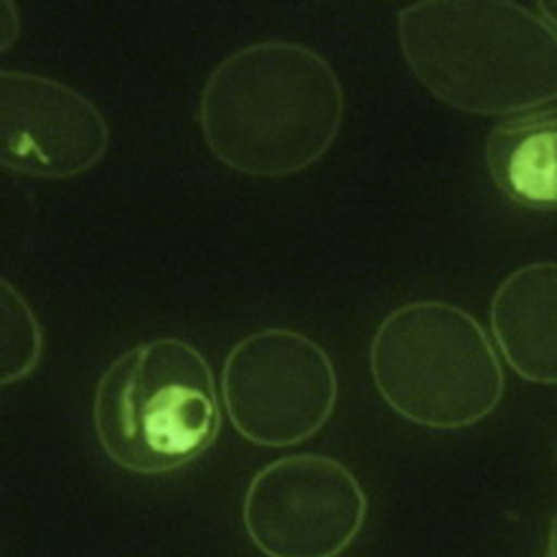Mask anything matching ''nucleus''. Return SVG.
I'll return each instance as SVG.
<instances>
[{
    "label": "nucleus",
    "instance_id": "1",
    "mask_svg": "<svg viewBox=\"0 0 557 557\" xmlns=\"http://www.w3.org/2000/svg\"><path fill=\"white\" fill-rule=\"evenodd\" d=\"M200 131L226 168L250 176H289L335 141L344 91L315 50L259 41L222 59L200 94Z\"/></svg>",
    "mask_w": 557,
    "mask_h": 557
},
{
    "label": "nucleus",
    "instance_id": "2",
    "mask_svg": "<svg viewBox=\"0 0 557 557\" xmlns=\"http://www.w3.org/2000/svg\"><path fill=\"white\" fill-rule=\"evenodd\" d=\"M400 52L429 94L468 113H516L557 98V28L513 2L405 7Z\"/></svg>",
    "mask_w": 557,
    "mask_h": 557
},
{
    "label": "nucleus",
    "instance_id": "3",
    "mask_svg": "<svg viewBox=\"0 0 557 557\" xmlns=\"http://www.w3.org/2000/svg\"><path fill=\"white\" fill-rule=\"evenodd\" d=\"M222 424L213 372L200 350L157 337L102 372L94 429L107 457L137 474L178 470L200 457Z\"/></svg>",
    "mask_w": 557,
    "mask_h": 557
},
{
    "label": "nucleus",
    "instance_id": "4",
    "mask_svg": "<svg viewBox=\"0 0 557 557\" xmlns=\"http://www.w3.org/2000/svg\"><path fill=\"white\" fill-rule=\"evenodd\" d=\"M370 372L398 416L444 431L487 418L505 387L483 326L442 300H413L387 313L370 344Z\"/></svg>",
    "mask_w": 557,
    "mask_h": 557
},
{
    "label": "nucleus",
    "instance_id": "5",
    "mask_svg": "<svg viewBox=\"0 0 557 557\" xmlns=\"http://www.w3.org/2000/svg\"><path fill=\"white\" fill-rule=\"evenodd\" d=\"M222 400L235 431L270 448L300 444L333 416L337 374L326 350L292 329L239 339L222 368Z\"/></svg>",
    "mask_w": 557,
    "mask_h": 557
},
{
    "label": "nucleus",
    "instance_id": "6",
    "mask_svg": "<svg viewBox=\"0 0 557 557\" xmlns=\"http://www.w3.org/2000/svg\"><path fill=\"white\" fill-rule=\"evenodd\" d=\"M368 498L329 455H287L248 483L242 518L265 557H339L359 535Z\"/></svg>",
    "mask_w": 557,
    "mask_h": 557
},
{
    "label": "nucleus",
    "instance_id": "7",
    "mask_svg": "<svg viewBox=\"0 0 557 557\" xmlns=\"http://www.w3.org/2000/svg\"><path fill=\"white\" fill-rule=\"evenodd\" d=\"M109 148V126L83 94L48 76L0 72V163L39 178L78 176Z\"/></svg>",
    "mask_w": 557,
    "mask_h": 557
},
{
    "label": "nucleus",
    "instance_id": "8",
    "mask_svg": "<svg viewBox=\"0 0 557 557\" xmlns=\"http://www.w3.org/2000/svg\"><path fill=\"white\" fill-rule=\"evenodd\" d=\"M490 324L513 372L557 385V261L513 270L492 296Z\"/></svg>",
    "mask_w": 557,
    "mask_h": 557
},
{
    "label": "nucleus",
    "instance_id": "9",
    "mask_svg": "<svg viewBox=\"0 0 557 557\" xmlns=\"http://www.w3.org/2000/svg\"><path fill=\"white\" fill-rule=\"evenodd\" d=\"M492 181L516 205L557 211V107L496 124L485 141Z\"/></svg>",
    "mask_w": 557,
    "mask_h": 557
},
{
    "label": "nucleus",
    "instance_id": "10",
    "mask_svg": "<svg viewBox=\"0 0 557 557\" xmlns=\"http://www.w3.org/2000/svg\"><path fill=\"white\" fill-rule=\"evenodd\" d=\"M546 557H557V516L550 522L548 529V542H546Z\"/></svg>",
    "mask_w": 557,
    "mask_h": 557
},
{
    "label": "nucleus",
    "instance_id": "11",
    "mask_svg": "<svg viewBox=\"0 0 557 557\" xmlns=\"http://www.w3.org/2000/svg\"><path fill=\"white\" fill-rule=\"evenodd\" d=\"M537 9L544 15V20L557 28V2H542V4H537Z\"/></svg>",
    "mask_w": 557,
    "mask_h": 557
}]
</instances>
